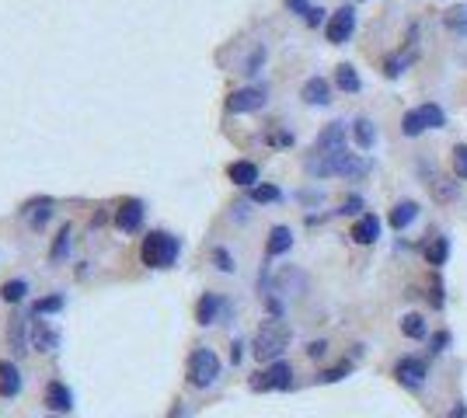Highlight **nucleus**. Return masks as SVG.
Here are the masks:
<instances>
[{
	"label": "nucleus",
	"instance_id": "nucleus-41",
	"mask_svg": "<svg viewBox=\"0 0 467 418\" xmlns=\"http://www.w3.org/2000/svg\"><path fill=\"white\" fill-rule=\"evenodd\" d=\"M360 209H363V199H360V196H353V199H346V203H342V213H349V216H353V213H360Z\"/></svg>",
	"mask_w": 467,
	"mask_h": 418
},
{
	"label": "nucleus",
	"instance_id": "nucleus-44",
	"mask_svg": "<svg viewBox=\"0 0 467 418\" xmlns=\"http://www.w3.org/2000/svg\"><path fill=\"white\" fill-rule=\"evenodd\" d=\"M241 349H244V345H241V342H234V345H230V359H234V363H241V356H244V352H241Z\"/></svg>",
	"mask_w": 467,
	"mask_h": 418
},
{
	"label": "nucleus",
	"instance_id": "nucleus-11",
	"mask_svg": "<svg viewBox=\"0 0 467 418\" xmlns=\"http://www.w3.org/2000/svg\"><path fill=\"white\" fill-rule=\"evenodd\" d=\"M32 345H35L39 352L49 356V352L60 349V331H56L49 321H35V324H32Z\"/></svg>",
	"mask_w": 467,
	"mask_h": 418
},
{
	"label": "nucleus",
	"instance_id": "nucleus-39",
	"mask_svg": "<svg viewBox=\"0 0 467 418\" xmlns=\"http://www.w3.org/2000/svg\"><path fill=\"white\" fill-rule=\"evenodd\" d=\"M324 352H328V342H310V345H307V356H310V359H321Z\"/></svg>",
	"mask_w": 467,
	"mask_h": 418
},
{
	"label": "nucleus",
	"instance_id": "nucleus-12",
	"mask_svg": "<svg viewBox=\"0 0 467 418\" xmlns=\"http://www.w3.org/2000/svg\"><path fill=\"white\" fill-rule=\"evenodd\" d=\"M115 223H119V230H126V234L140 230V223H143V203H140V199H126L122 206L115 209Z\"/></svg>",
	"mask_w": 467,
	"mask_h": 418
},
{
	"label": "nucleus",
	"instance_id": "nucleus-16",
	"mask_svg": "<svg viewBox=\"0 0 467 418\" xmlns=\"http://www.w3.org/2000/svg\"><path fill=\"white\" fill-rule=\"evenodd\" d=\"M227 175H230V182L241 185V189H255V182H258V168H255L251 161H234V164L227 168Z\"/></svg>",
	"mask_w": 467,
	"mask_h": 418
},
{
	"label": "nucleus",
	"instance_id": "nucleus-37",
	"mask_svg": "<svg viewBox=\"0 0 467 418\" xmlns=\"http://www.w3.org/2000/svg\"><path fill=\"white\" fill-rule=\"evenodd\" d=\"M346 373H349V363H342V366H335V370H324L317 380H321V384H335V380H342Z\"/></svg>",
	"mask_w": 467,
	"mask_h": 418
},
{
	"label": "nucleus",
	"instance_id": "nucleus-29",
	"mask_svg": "<svg viewBox=\"0 0 467 418\" xmlns=\"http://www.w3.org/2000/svg\"><path fill=\"white\" fill-rule=\"evenodd\" d=\"M447 255H450V241H447V237H436V241L426 248L429 265H443V262H447Z\"/></svg>",
	"mask_w": 467,
	"mask_h": 418
},
{
	"label": "nucleus",
	"instance_id": "nucleus-20",
	"mask_svg": "<svg viewBox=\"0 0 467 418\" xmlns=\"http://www.w3.org/2000/svg\"><path fill=\"white\" fill-rule=\"evenodd\" d=\"M353 140H356V147H360V150H374L376 129H374V122H370L367 115H360V119L353 122Z\"/></svg>",
	"mask_w": 467,
	"mask_h": 418
},
{
	"label": "nucleus",
	"instance_id": "nucleus-34",
	"mask_svg": "<svg viewBox=\"0 0 467 418\" xmlns=\"http://www.w3.org/2000/svg\"><path fill=\"white\" fill-rule=\"evenodd\" d=\"M454 175H457V178H467V143L454 147Z\"/></svg>",
	"mask_w": 467,
	"mask_h": 418
},
{
	"label": "nucleus",
	"instance_id": "nucleus-3",
	"mask_svg": "<svg viewBox=\"0 0 467 418\" xmlns=\"http://www.w3.org/2000/svg\"><path fill=\"white\" fill-rule=\"evenodd\" d=\"M286 345H289V328L282 324L279 317L265 321V324L258 328V335H255V356H258L262 363H279Z\"/></svg>",
	"mask_w": 467,
	"mask_h": 418
},
{
	"label": "nucleus",
	"instance_id": "nucleus-10",
	"mask_svg": "<svg viewBox=\"0 0 467 418\" xmlns=\"http://www.w3.org/2000/svg\"><path fill=\"white\" fill-rule=\"evenodd\" d=\"M265 104V88H241L227 98V108L230 112H255Z\"/></svg>",
	"mask_w": 467,
	"mask_h": 418
},
{
	"label": "nucleus",
	"instance_id": "nucleus-35",
	"mask_svg": "<svg viewBox=\"0 0 467 418\" xmlns=\"http://www.w3.org/2000/svg\"><path fill=\"white\" fill-rule=\"evenodd\" d=\"M35 209V206H32ZM49 213H53V199H39V209L32 213V227H42L46 220H49Z\"/></svg>",
	"mask_w": 467,
	"mask_h": 418
},
{
	"label": "nucleus",
	"instance_id": "nucleus-32",
	"mask_svg": "<svg viewBox=\"0 0 467 418\" xmlns=\"http://www.w3.org/2000/svg\"><path fill=\"white\" fill-rule=\"evenodd\" d=\"M282 192L276 189V185H255L251 189V203H276Z\"/></svg>",
	"mask_w": 467,
	"mask_h": 418
},
{
	"label": "nucleus",
	"instance_id": "nucleus-31",
	"mask_svg": "<svg viewBox=\"0 0 467 418\" xmlns=\"http://www.w3.org/2000/svg\"><path fill=\"white\" fill-rule=\"evenodd\" d=\"M67 251H70V227H63V230L56 234V241H53V251H49V258H53V262H63V258H67Z\"/></svg>",
	"mask_w": 467,
	"mask_h": 418
},
{
	"label": "nucleus",
	"instance_id": "nucleus-26",
	"mask_svg": "<svg viewBox=\"0 0 467 418\" xmlns=\"http://www.w3.org/2000/svg\"><path fill=\"white\" fill-rule=\"evenodd\" d=\"M7 338H11V349H14V356H25L28 349H25V317H14L11 321V328H7Z\"/></svg>",
	"mask_w": 467,
	"mask_h": 418
},
{
	"label": "nucleus",
	"instance_id": "nucleus-30",
	"mask_svg": "<svg viewBox=\"0 0 467 418\" xmlns=\"http://www.w3.org/2000/svg\"><path fill=\"white\" fill-rule=\"evenodd\" d=\"M419 112H422V122H426V129H440V126L447 122L443 108H440V104H433V102H429V104H422Z\"/></svg>",
	"mask_w": 467,
	"mask_h": 418
},
{
	"label": "nucleus",
	"instance_id": "nucleus-4",
	"mask_svg": "<svg viewBox=\"0 0 467 418\" xmlns=\"http://www.w3.org/2000/svg\"><path fill=\"white\" fill-rule=\"evenodd\" d=\"M220 377V359L213 349H195L188 356V384L192 387H213Z\"/></svg>",
	"mask_w": 467,
	"mask_h": 418
},
{
	"label": "nucleus",
	"instance_id": "nucleus-45",
	"mask_svg": "<svg viewBox=\"0 0 467 418\" xmlns=\"http://www.w3.org/2000/svg\"><path fill=\"white\" fill-rule=\"evenodd\" d=\"M450 418H467V408H464V405H457V408L450 412Z\"/></svg>",
	"mask_w": 467,
	"mask_h": 418
},
{
	"label": "nucleus",
	"instance_id": "nucleus-5",
	"mask_svg": "<svg viewBox=\"0 0 467 418\" xmlns=\"http://www.w3.org/2000/svg\"><path fill=\"white\" fill-rule=\"evenodd\" d=\"M293 384V370H289V363H269V370H262V373H255V380H251V391H286Z\"/></svg>",
	"mask_w": 467,
	"mask_h": 418
},
{
	"label": "nucleus",
	"instance_id": "nucleus-21",
	"mask_svg": "<svg viewBox=\"0 0 467 418\" xmlns=\"http://www.w3.org/2000/svg\"><path fill=\"white\" fill-rule=\"evenodd\" d=\"M415 216H419V206L412 199H404V203H397V206L390 209V227L394 230H404L408 223H415Z\"/></svg>",
	"mask_w": 467,
	"mask_h": 418
},
{
	"label": "nucleus",
	"instance_id": "nucleus-6",
	"mask_svg": "<svg viewBox=\"0 0 467 418\" xmlns=\"http://www.w3.org/2000/svg\"><path fill=\"white\" fill-rule=\"evenodd\" d=\"M353 32H356V11H353V7H338V11L328 18V25H324V35H328V42H335V46L349 42Z\"/></svg>",
	"mask_w": 467,
	"mask_h": 418
},
{
	"label": "nucleus",
	"instance_id": "nucleus-2",
	"mask_svg": "<svg viewBox=\"0 0 467 418\" xmlns=\"http://www.w3.org/2000/svg\"><path fill=\"white\" fill-rule=\"evenodd\" d=\"M178 251H182L178 237H171V234H164V230H150V234L143 237L140 258H143V265H150V269H171L175 258H178Z\"/></svg>",
	"mask_w": 467,
	"mask_h": 418
},
{
	"label": "nucleus",
	"instance_id": "nucleus-36",
	"mask_svg": "<svg viewBox=\"0 0 467 418\" xmlns=\"http://www.w3.org/2000/svg\"><path fill=\"white\" fill-rule=\"evenodd\" d=\"M213 262H216V269H220V272H234V258H230L223 248H216V251H213Z\"/></svg>",
	"mask_w": 467,
	"mask_h": 418
},
{
	"label": "nucleus",
	"instance_id": "nucleus-25",
	"mask_svg": "<svg viewBox=\"0 0 467 418\" xmlns=\"http://www.w3.org/2000/svg\"><path fill=\"white\" fill-rule=\"evenodd\" d=\"M25 293H28V283H25V279H7V283L0 286V297H4L7 304H21Z\"/></svg>",
	"mask_w": 467,
	"mask_h": 418
},
{
	"label": "nucleus",
	"instance_id": "nucleus-1",
	"mask_svg": "<svg viewBox=\"0 0 467 418\" xmlns=\"http://www.w3.org/2000/svg\"><path fill=\"white\" fill-rule=\"evenodd\" d=\"M370 161L360 157V154H349V150H338V154H310L307 157V175L310 178H331V175H346V178H363L370 175Z\"/></svg>",
	"mask_w": 467,
	"mask_h": 418
},
{
	"label": "nucleus",
	"instance_id": "nucleus-43",
	"mask_svg": "<svg viewBox=\"0 0 467 418\" xmlns=\"http://www.w3.org/2000/svg\"><path fill=\"white\" fill-rule=\"evenodd\" d=\"M321 14H324L321 7H310V14H307V25H321Z\"/></svg>",
	"mask_w": 467,
	"mask_h": 418
},
{
	"label": "nucleus",
	"instance_id": "nucleus-15",
	"mask_svg": "<svg viewBox=\"0 0 467 418\" xmlns=\"http://www.w3.org/2000/svg\"><path fill=\"white\" fill-rule=\"evenodd\" d=\"M300 98L307 104H328L331 102V84H328L324 77H310V81H303Z\"/></svg>",
	"mask_w": 467,
	"mask_h": 418
},
{
	"label": "nucleus",
	"instance_id": "nucleus-27",
	"mask_svg": "<svg viewBox=\"0 0 467 418\" xmlns=\"http://www.w3.org/2000/svg\"><path fill=\"white\" fill-rule=\"evenodd\" d=\"M401 331H404L408 338L422 342V338H426V321H422L419 314H404V317H401Z\"/></svg>",
	"mask_w": 467,
	"mask_h": 418
},
{
	"label": "nucleus",
	"instance_id": "nucleus-40",
	"mask_svg": "<svg viewBox=\"0 0 467 418\" xmlns=\"http://www.w3.org/2000/svg\"><path fill=\"white\" fill-rule=\"evenodd\" d=\"M286 7H289V11H296V14H303V18L310 14V4H307V0H286Z\"/></svg>",
	"mask_w": 467,
	"mask_h": 418
},
{
	"label": "nucleus",
	"instance_id": "nucleus-42",
	"mask_svg": "<svg viewBox=\"0 0 467 418\" xmlns=\"http://www.w3.org/2000/svg\"><path fill=\"white\" fill-rule=\"evenodd\" d=\"M447 342H450V335H447V331H440V335L433 338V352H443V345H447Z\"/></svg>",
	"mask_w": 467,
	"mask_h": 418
},
{
	"label": "nucleus",
	"instance_id": "nucleus-13",
	"mask_svg": "<svg viewBox=\"0 0 467 418\" xmlns=\"http://www.w3.org/2000/svg\"><path fill=\"white\" fill-rule=\"evenodd\" d=\"M46 408H49V412H70V408H74L70 387L60 384V380H53V384L46 387Z\"/></svg>",
	"mask_w": 467,
	"mask_h": 418
},
{
	"label": "nucleus",
	"instance_id": "nucleus-14",
	"mask_svg": "<svg viewBox=\"0 0 467 418\" xmlns=\"http://www.w3.org/2000/svg\"><path fill=\"white\" fill-rule=\"evenodd\" d=\"M349 237H353L356 244H374L376 237H380V220H376L374 213H367V216H360V220L353 223V230H349Z\"/></svg>",
	"mask_w": 467,
	"mask_h": 418
},
{
	"label": "nucleus",
	"instance_id": "nucleus-9",
	"mask_svg": "<svg viewBox=\"0 0 467 418\" xmlns=\"http://www.w3.org/2000/svg\"><path fill=\"white\" fill-rule=\"evenodd\" d=\"M272 290L282 293V297H300L303 290H307V276L300 272V269H282L279 276H276V283H272Z\"/></svg>",
	"mask_w": 467,
	"mask_h": 418
},
{
	"label": "nucleus",
	"instance_id": "nucleus-24",
	"mask_svg": "<svg viewBox=\"0 0 467 418\" xmlns=\"http://www.w3.org/2000/svg\"><path fill=\"white\" fill-rule=\"evenodd\" d=\"M401 133L404 136H422L426 133V122H422V112L419 108H412V112L401 115Z\"/></svg>",
	"mask_w": 467,
	"mask_h": 418
},
{
	"label": "nucleus",
	"instance_id": "nucleus-23",
	"mask_svg": "<svg viewBox=\"0 0 467 418\" xmlns=\"http://www.w3.org/2000/svg\"><path fill=\"white\" fill-rule=\"evenodd\" d=\"M408 63H412V53L401 49V53H394V56L383 60V74H387V77H401V74L408 70Z\"/></svg>",
	"mask_w": 467,
	"mask_h": 418
},
{
	"label": "nucleus",
	"instance_id": "nucleus-18",
	"mask_svg": "<svg viewBox=\"0 0 467 418\" xmlns=\"http://www.w3.org/2000/svg\"><path fill=\"white\" fill-rule=\"evenodd\" d=\"M293 248V234H289V227H272L269 230V244H265V255L269 258H279Z\"/></svg>",
	"mask_w": 467,
	"mask_h": 418
},
{
	"label": "nucleus",
	"instance_id": "nucleus-38",
	"mask_svg": "<svg viewBox=\"0 0 467 418\" xmlns=\"http://www.w3.org/2000/svg\"><path fill=\"white\" fill-rule=\"evenodd\" d=\"M262 63H265V49L258 46V49L251 53V60L244 63V74H258V67H262Z\"/></svg>",
	"mask_w": 467,
	"mask_h": 418
},
{
	"label": "nucleus",
	"instance_id": "nucleus-33",
	"mask_svg": "<svg viewBox=\"0 0 467 418\" xmlns=\"http://www.w3.org/2000/svg\"><path fill=\"white\" fill-rule=\"evenodd\" d=\"M56 311H63V297H60V293H53V297H46V300L35 304V317H42V314H56Z\"/></svg>",
	"mask_w": 467,
	"mask_h": 418
},
{
	"label": "nucleus",
	"instance_id": "nucleus-19",
	"mask_svg": "<svg viewBox=\"0 0 467 418\" xmlns=\"http://www.w3.org/2000/svg\"><path fill=\"white\" fill-rule=\"evenodd\" d=\"M223 311V300L216 293H206L199 304H195V321L199 324H216V314Z\"/></svg>",
	"mask_w": 467,
	"mask_h": 418
},
{
	"label": "nucleus",
	"instance_id": "nucleus-17",
	"mask_svg": "<svg viewBox=\"0 0 467 418\" xmlns=\"http://www.w3.org/2000/svg\"><path fill=\"white\" fill-rule=\"evenodd\" d=\"M14 394H21V373L14 363L0 359V398H14Z\"/></svg>",
	"mask_w": 467,
	"mask_h": 418
},
{
	"label": "nucleus",
	"instance_id": "nucleus-8",
	"mask_svg": "<svg viewBox=\"0 0 467 418\" xmlns=\"http://www.w3.org/2000/svg\"><path fill=\"white\" fill-rule=\"evenodd\" d=\"M394 377H397V384H404V387H422L426 377H429V370H426L422 359L408 356V359H401V363L394 366Z\"/></svg>",
	"mask_w": 467,
	"mask_h": 418
},
{
	"label": "nucleus",
	"instance_id": "nucleus-22",
	"mask_svg": "<svg viewBox=\"0 0 467 418\" xmlns=\"http://www.w3.org/2000/svg\"><path fill=\"white\" fill-rule=\"evenodd\" d=\"M335 84L346 91V95H356L363 84H360V74H356V67L353 63H342L338 70H335Z\"/></svg>",
	"mask_w": 467,
	"mask_h": 418
},
{
	"label": "nucleus",
	"instance_id": "nucleus-28",
	"mask_svg": "<svg viewBox=\"0 0 467 418\" xmlns=\"http://www.w3.org/2000/svg\"><path fill=\"white\" fill-rule=\"evenodd\" d=\"M443 21H447V28H450V32H457V35H464V32H467V7H464V4H457V7H450Z\"/></svg>",
	"mask_w": 467,
	"mask_h": 418
},
{
	"label": "nucleus",
	"instance_id": "nucleus-7",
	"mask_svg": "<svg viewBox=\"0 0 467 418\" xmlns=\"http://www.w3.org/2000/svg\"><path fill=\"white\" fill-rule=\"evenodd\" d=\"M338 150H346V122H328L314 140V154H338Z\"/></svg>",
	"mask_w": 467,
	"mask_h": 418
}]
</instances>
